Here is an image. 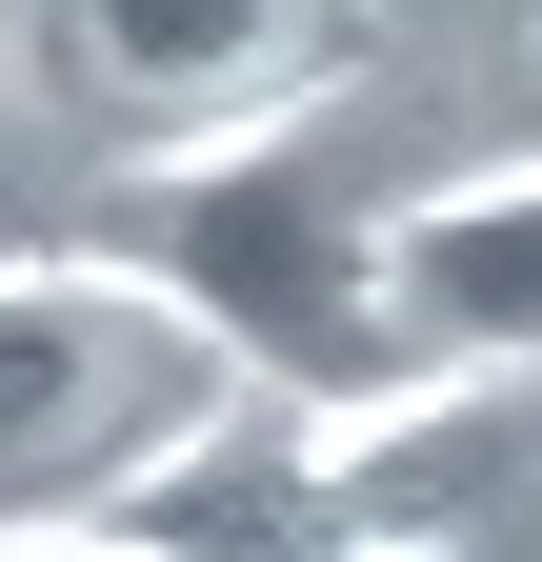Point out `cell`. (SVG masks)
Segmentation results:
<instances>
[{
	"mask_svg": "<svg viewBox=\"0 0 542 562\" xmlns=\"http://www.w3.org/2000/svg\"><path fill=\"white\" fill-rule=\"evenodd\" d=\"M101 261L222 362L241 402H402L382 341V201L342 181V140H201V161H142L101 201Z\"/></svg>",
	"mask_w": 542,
	"mask_h": 562,
	"instance_id": "6da1fadb",
	"label": "cell"
},
{
	"mask_svg": "<svg viewBox=\"0 0 542 562\" xmlns=\"http://www.w3.org/2000/svg\"><path fill=\"white\" fill-rule=\"evenodd\" d=\"M222 402H241V382L201 362L101 241L0 261V503L81 522V503H121V482H142L181 422H222Z\"/></svg>",
	"mask_w": 542,
	"mask_h": 562,
	"instance_id": "7a4b0ae2",
	"label": "cell"
},
{
	"mask_svg": "<svg viewBox=\"0 0 542 562\" xmlns=\"http://www.w3.org/2000/svg\"><path fill=\"white\" fill-rule=\"evenodd\" d=\"M0 60L121 140V181L142 161H201V140H282L342 101V21H302V0H41V21H0Z\"/></svg>",
	"mask_w": 542,
	"mask_h": 562,
	"instance_id": "3957f363",
	"label": "cell"
},
{
	"mask_svg": "<svg viewBox=\"0 0 542 562\" xmlns=\"http://www.w3.org/2000/svg\"><path fill=\"white\" fill-rule=\"evenodd\" d=\"M382 341L402 382H542V161L382 201Z\"/></svg>",
	"mask_w": 542,
	"mask_h": 562,
	"instance_id": "277c9868",
	"label": "cell"
},
{
	"mask_svg": "<svg viewBox=\"0 0 542 562\" xmlns=\"http://www.w3.org/2000/svg\"><path fill=\"white\" fill-rule=\"evenodd\" d=\"M0 562H161V542H121V522L81 503V522H0Z\"/></svg>",
	"mask_w": 542,
	"mask_h": 562,
	"instance_id": "5b68a950",
	"label": "cell"
},
{
	"mask_svg": "<svg viewBox=\"0 0 542 562\" xmlns=\"http://www.w3.org/2000/svg\"><path fill=\"white\" fill-rule=\"evenodd\" d=\"M522 81H542V21H522Z\"/></svg>",
	"mask_w": 542,
	"mask_h": 562,
	"instance_id": "8992f818",
	"label": "cell"
}]
</instances>
